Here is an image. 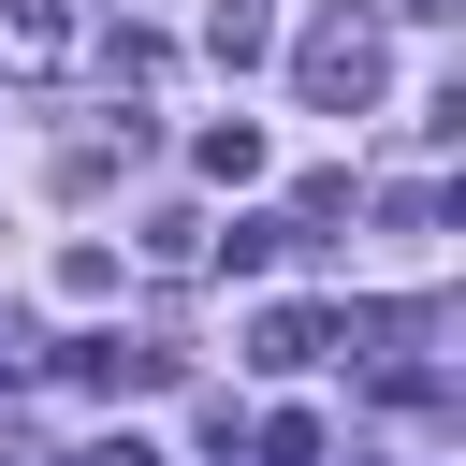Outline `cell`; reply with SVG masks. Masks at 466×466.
I'll use <instances>...</instances> for the list:
<instances>
[{"label": "cell", "instance_id": "7", "mask_svg": "<svg viewBox=\"0 0 466 466\" xmlns=\"http://www.w3.org/2000/svg\"><path fill=\"white\" fill-rule=\"evenodd\" d=\"M146 262H175V277H189V262H204V218H189V204H160V218H146Z\"/></svg>", "mask_w": 466, "mask_h": 466}, {"label": "cell", "instance_id": "8", "mask_svg": "<svg viewBox=\"0 0 466 466\" xmlns=\"http://www.w3.org/2000/svg\"><path fill=\"white\" fill-rule=\"evenodd\" d=\"M58 466H160L146 437H87V451H58Z\"/></svg>", "mask_w": 466, "mask_h": 466}, {"label": "cell", "instance_id": "4", "mask_svg": "<svg viewBox=\"0 0 466 466\" xmlns=\"http://www.w3.org/2000/svg\"><path fill=\"white\" fill-rule=\"evenodd\" d=\"M204 44H218L233 73H248V58H277V0H218V15H204Z\"/></svg>", "mask_w": 466, "mask_h": 466}, {"label": "cell", "instance_id": "3", "mask_svg": "<svg viewBox=\"0 0 466 466\" xmlns=\"http://www.w3.org/2000/svg\"><path fill=\"white\" fill-rule=\"evenodd\" d=\"M320 350H335V320H320V306H262V320H248V364H277V379H291V364H320Z\"/></svg>", "mask_w": 466, "mask_h": 466}, {"label": "cell", "instance_id": "1", "mask_svg": "<svg viewBox=\"0 0 466 466\" xmlns=\"http://www.w3.org/2000/svg\"><path fill=\"white\" fill-rule=\"evenodd\" d=\"M379 73H393V58H379V29H364V15H320V29H306V58H291V87H306L320 116H364V102H379Z\"/></svg>", "mask_w": 466, "mask_h": 466}, {"label": "cell", "instance_id": "5", "mask_svg": "<svg viewBox=\"0 0 466 466\" xmlns=\"http://www.w3.org/2000/svg\"><path fill=\"white\" fill-rule=\"evenodd\" d=\"M291 248H306L291 218H233V233H218V262H233V277H262V262H291Z\"/></svg>", "mask_w": 466, "mask_h": 466}, {"label": "cell", "instance_id": "2", "mask_svg": "<svg viewBox=\"0 0 466 466\" xmlns=\"http://www.w3.org/2000/svg\"><path fill=\"white\" fill-rule=\"evenodd\" d=\"M58 379H87V393H146V379H175V350H116V335H73V350H58Z\"/></svg>", "mask_w": 466, "mask_h": 466}, {"label": "cell", "instance_id": "6", "mask_svg": "<svg viewBox=\"0 0 466 466\" xmlns=\"http://www.w3.org/2000/svg\"><path fill=\"white\" fill-rule=\"evenodd\" d=\"M204 175H218V189H248V175H262V131H248V116H218V131H204Z\"/></svg>", "mask_w": 466, "mask_h": 466}]
</instances>
